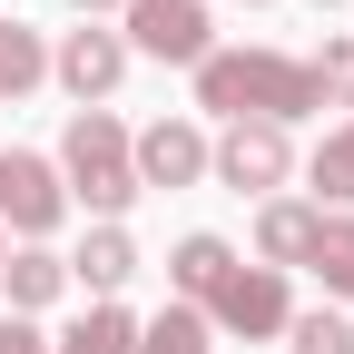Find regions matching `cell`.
Listing matches in <instances>:
<instances>
[{
    "mask_svg": "<svg viewBox=\"0 0 354 354\" xmlns=\"http://www.w3.org/2000/svg\"><path fill=\"white\" fill-rule=\"evenodd\" d=\"M197 109L216 118H266V128H295L305 109H315V79H305V59L286 50H207L197 59Z\"/></svg>",
    "mask_w": 354,
    "mask_h": 354,
    "instance_id": "cell-1",
    "label": "cell"
},
{
    "mask_svg": "<svg viewBox=\"0 0 354 354\" xmlns=\"http://www.w3.org/2000/svg\"><path fill=\"white\" fill-rule=\"evenodd\" d=\"M59 187L79 207H99V227H118V207L138 197V167H128V128L109 109H79L59 128Z\"/></svg>",
    "mask_w": 354,
    "mask_h": 354,
    "instance_id": "cell-2",
    "label": "cell"
},
{
    "mask_svg": "<svg viewBox=\"0 0 354 354\" xmlns=\"http://www.w3.org/2000/svg\"><path fill=\"white\" fill-rule=\"evenodd\" d=\"M59 216H69L59 167H50V158H30V148H10V158H0V236H30V246H39Z\"/></svg>",
    "mask_w": 354,
    "mask_h": 354,
    "instance_id": "cell-3",
    "label": "cell"
},
{
    "mask_svg": "<svg viewBox=\"0 0 354 354\" xmlns=\"http://www.w3.org/2000/svg\"><path fill=\"white\" fill-rule=\"evenodd\" d=\"M197 315H207V335H246V344H256V335H286L295 305H286V276H276V266H236Z\"/></svg>",
    "mask_w": 354,
    "mask_h": 354,
    "instance_id": "cell-4",
    "label": "cell"
},
{
    "mask_svg": "<svg viewBox=\"0 0 354 354\" xmlns=\"http://www.w3.org/2000/svg\"><path fill=\"white\" fill-rule=\"evenodd\" d=\"M207 167L227 177L236 197H246V187L266 197V187H286V177H295V128H266V118H236L227 138L207 148Z\"/></svg>",
    "mask_w": 354,
    "mask_h": 354,
    "instance_id": "cell-5",
    "label": "cell"
},
{
    "mask_svg": "<svg viewBox=\"0 0 354 354\" xmlns=\"http://www.w3.org/2000/svg\"><path fill=\"white\" fill-rule=\"evenodd\" d=\"M128 50L197 69V59L216 50V20H207V0H128Z\"/></svg>",
    "mask_w": 354,
    "mask_h": 354,
    "instance_id": "cell-6",
    "label": "cell"
},
{
    "mask_svg": "<svg viewBox=\"0 0 354 354\" xmlns=\"http://www.w3.org/2000/svg\"><path fill=\"white\" fill-rule=\"evenodd\" d=\"M128 167H138V187H197L207 177V128L197 118H148L128 138Z\"/></svg>",
    "mask_w": 354,
    "mask_h": 354,
    "instance_id": "cell-7",
    "label": "cell"
},
{
    "mask_svg": "<svg viewBox=\"0 0 354 354\" xmlns=\"http://www.w3.org/2000/svg\"><path fill=\"white\" fill-rule=\"evenodd\" d=\"M50 79L69 88L79 109H88V99H109V88L128 79V39H118V30H99V20H88V30H69L59 50H50Z\"/></svg>",
    "mask_w": 354,
    "mask_h": 354,
    "instance_id": "cell-8",
    "label": "cell"
},
{
    "mask_svg": "<svg viewBox=\"0 0 354 354\" xmlns=\"http://www.w3.org/2000/svg\"><path fill=\"white\" fill-rule=\"evenodd\" d=\"M315 227H325V207L315 197H266L256 207V266H305V246H315Z\"/></svg>",
    "mask_w": 354,
    "mask_h": 354,
    "instance_id": "cell-9",
    "label": "cell"
},
{
    "mask_svg": "<svg viewBox=\"0 0 354 354\" xmlns=\"http://www.w3.org/2000/svg\"><path fill=\"white\" fill-rule=\"evenodd\" d=\"M128 276H138V236H128V227H88V246L69 256V286H88V295H118Z\"/></svg>",
    "mask_w": 354,
    "mask_h": 354,
    "instance_id": "cell-10",
    "label": "cell"
},
{
    "mask_svg": "<svg viewBox=\"0 0 354 354\" xmlns=\"http://www.w3.org/2000/svg\"><path fill=\"white\" fill-rule=\"evenodd\" d=\"M0 286H10V315H39V305H59V295H69V256L20 246V256H0Z\"/></svg>",
    "mask_w": 354,
    "mask_h": 354,
    "instance_id": "cell-11",
    "label": "cell"
},
{
    "mask_svg": "<svg viewBox=\"0 0 354 354\" xmlns=\"http://www.w3.org/2000/svg\"><path fill=\"white\" fill-rule=\"evenodd\" d=\"M227 276H236V246H227V236H177V256H167V286L187 295V305H207Z\"/></svg>",
    "mask_w": 354,
    "mask_h": 354,
    "instance_id": "cell-12",
    "label": "cell"
},
{
    "mask_svg": "<svg viewBox=\"0 0 354 354\" xmlns=\"http://www.w3.org/2000/svg\"><path fill=\"white\" fill-rule=\"evenodd\" d=\"M305 177H315V207H335V216L354 207V118L315 138V158H305Z\"/></svg>",
    "mask_w": 354,
    "mask_h": 354,
    "instance_id": "cell-13",
    "label": "cell"
},
{
    "mask_svg": "<svg viewBox=\"0 0 354 354\" xmlns=\"http://www.w3.org/2000/svg\"><path fill=\"white\" fill-rule=\"evenodd\" d=\"M39 79H50V39L30 20H0V99H30Z\"/></svg>",
    "mask_w": 354,
    "mask_h": 354,
    "instance_id": "cell-14",
    "label": "cell"
},
{
    "mask_svg": "<svg viewBox=\"0 0 354 354\" xmlns=\"http://www.w3.org/2000/svg\"><path fill=\"white\" fill-rule=\"evenodd\" d=\"M128 354H216V335H207L197 305H167L158 325H138V344H128Z\"/></svg>",
    "mask_w": 354,
    "mask_h": 354,
    "instance_id": "cell-15",
    "label": "cell"
},
{
    "mask_svg": "<svg viewBox=\"0 0 354 354\" xmlns=\"http://www.w3.org/2000/svg\"><path fill=\"white\" fill-rule=\"evenodd\" d=\"M305 266L325 276V295H344V305H354V216H325L315 246H305Z\"/></svg>",
    "mask_w": 354,
    "mask_h": 354,
    "instance_id": "cell-16",
    "label": "cell"
},
{
    "mask_svg": "<svg viewBox=\"0 0 354 354\" xmlns=\"http://www.w3.org/2000/svg\"><path fill=\"white\" fill-rule=\"evenodd\" d=\"M128 344H138V325H128L118 305H88V315H79V325H69L50 354H128Z\"/></svg>",
    "mask_w": 354,
    "mask_h": 354,
    "instance_id": "cell-17",
    "label": "cell"
},
{
    "mask_svg": "<svg viewBox=\"0 0 354 354\" xmlns=\"http://www.w3.org/2000/svg\"><path fill=\"white\" fill-rule=\"evenodd\" d=\"M286 354H354V325L335 315V305H315V315H286Z\"/></svg>",
    "mask_w": 354,
    "mask_h": 354,
    "instance_id": "cell-18",
    "label": "cell"
},
{
    "mask_svg": "<svg viewBox=\"0 0 354 354\" xmlns=\"http://www.w3.org/2000/svg\"><path fill=\"white\" fill-rule=\"evenodd\" d=\"M315 109H354V39H325V59H305Z\"/></svg>",
    "mask_w": 354,
    "mask_h": 354,
    "instance_id": "cell-19",
    "label": "cell"
},
{
    "mask_svg": "<svg viewBox=\"0 0 354 354\" xmlns=\"http://www.w3.org/2000/svg\"><path fill=\"white\" fill-rule=\"evenodd\" d=\"M0 354H50V335H39L30 315H10V325H0Z\"/></svg>",
    "mask_w": 354,
    "mask_h": 354,
    "instance_id": "cell-20",
    "label": "cell"
},
{
    "mask_svg": "<svg viewBox=\"0 0 354 354\" xmlns=\"http://www.w3.org/2000/svg\"><path fill=\"white\" fill-rule=\"evenodd\" d=\"M69 10H88V20H99V10H118V0H69Z\"/></svg>",
    "mask_w": 354,
    "mask_h": 354,
    "instance_id": "cell-21",
    "label": "cell"
},
{
    "mask_svg": "<svg viewBox=\"0 0 354 354\" xmlns=\"http://www.w3.org/2000/svg\"><path fill=\"white\" fill-rule=\"evenodd\" d=\"M315 10H335V0H315Z\"/></svg>",
    "mask_w": 354,
    "mask_h": 354,
    "instance_id": "cell-22",
    "label": "cell"
},
{
    "mask_svg": "<svg viewBox=\"0 0 354 354\" xmlns=\"http://www.w3.org/2000/svg\"><path fill=\"white\" fill-rule=\"evenodd\" d=\"M0 256H10V236H0Z\"/></svg>",
    "mask_w": 354,
    "mask_h": 354,
    "instance_id": "cell-23",
    "label": "cell"
}]
</instances>
